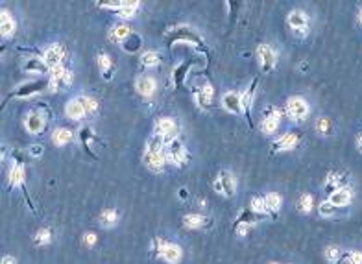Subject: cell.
<instances>
[{"label": "cell", "mask_w": 362, "mask_h": 264, "mask_svg": "<svg viewBox=\"0 0 362 264\" xmlns=\"http://www.w3.org/2000/svg\"><path fill=\"white\" fill-rule=\"evenodd\" d=\"M167 43H169V46H172L174 43H189V44H192L198 52L209 54V48H207V44L203 43L202 37L194 32L191 26H187V24H179V26L170 28L169 33H167Z\"/></svg>", "instance_id": "6da1fadb"}, {"label": "cell", "mask_w": 362, "mask_h": 264, "mask_svg": "<svg viewBox=\"0 0 362 264\" xmlns=\"http://www.w3.org/2000/svg\"><path fill=\"white\" fill-rule=\"evenodd\" d=\"M11 159H15V161L11 163V168H9V174H8L9 187H17V189L22 190V194H24V199H26V203H28V207H30L32 211H35L34 203H32V199H30V196H28V190H26L24 163H22V161L19 159L17 154H11Z\"/></svg>", "instance_id": "7a4b0ae2"}, {"label": "cell", "mask_w": 362, "mask_h": 264, "mask_svg": "<svg viewBox=\"0 0 362 264\" xmlns=\"http://www.w3.org/2000/svg\"><path fill=\"white\" fill-rule=\"evenodd\" d=\"M72 83V70L67 65H61L58 68H54L50 72V80H48V91L50 92H59L65 91L70 87Z\"/></svg>", "instance_id": "3957f363"}, {"label": "cell", "mask_w": 362, "mask_h": 264, "mask_svg": "<svg viewBox=\"0 0 362 264\" xmlns=\"http://www.w3.org/2000/svg\"><path fill=\"white\" fill-rule=\"evenodd\" d=\"M48 87V83H44L43 80H30V82L21 83L15 91H11L8 94V100H24V98H32V96H37L39 92H43Z\"/></svg>", "instance_id": "277c9868"}, {"label": "cell", "mask_w": 362, "mask_h": 264, "mask_svg": "<svg viewBox=\"0 0 362 264\" xmlns=\"http://www.w3.org/2000/svg\"><path fill=\"white\" fill-rule=\"evenodd\" d=\"M165 155H167V161L172 163L174 166H185L189 163V152H187L185 144L179 139L172 140V142L167 144Z\"/></svg>", "instance_id": "5b68a950"}, {"label": "cell", "mask_w": 362, "mask_h": 264, "mask_svg": "<svg viewBox=\"0 0 362 264\" xmlns=\"http://www.w3.org/2000/svg\"><path fill=\"white\" fill-rule=\"evenodd\" d=\"M286 115L290 116V120L294 122H303L305 118L309 116V104L305 102V98L301 96H290L286 100L285 106Z\"/></svg>", "instance_id": "8992f818"}, {"label": "cell", "mask_w": 362, "mask_h": 264, "mask_svg": "<svg viewBox=\"0 0 362 264\" xmlns=\"http://www.w3.org/2000/svg\"><path fill=\"white\" fill-rule=\"evenodd\" d=\"M213 189L216 190L218 194H222L224 198H233V196L236 194V179H235V176H233L231 172H228V170L220 172L218 176H216L214 183H213Z\"/></svg>", "instance_id": "52a82bcc"}, {"label": "cell", "mask_w": 362, "mask_h": 264, "mask_svg": "<svg viewBox=\"0 0 362 264\" xmlns=\"http://www.w3.org/2000/svg\"><path fill=\"white\" fill-rule=\"evenodd\" d=\"M301 142V133L299 132H286L283 133L277 140H274L272 144V154H283V152H290L294 150L298 144Z\"/></svg>", "instance_id": "ba28073f"}, {"label": "cell", "mask_w": 362, "mask_h": 264, "mask_svg": "<svg viewBox=\"0 0 362 264\" xmlns=\"http://www.w3.org/2000/svg\"><path fill=\"white\" fill-rule=\"evenodd\" d=\"M155 135H159L167 144L177 139V122L170 116H161L155 122Z\"/></svg>", "instance_id": "9c48e42d"}, {"label": "cell", "mask_w": 362, "mask_h": 264, "mask_svg": "<svg viewBox=\"0 0 362 264\" xmlns=\"http://www.w3.org/2000/svg\"><path fill=\"white\" fill-rule=\"evenodd\" d=\"M286 22H288V26H290V30L296 33V35H305V33L309 32V15L305 13L303 9H292L290 13H288V17H286Z\"/></svg>", "instance_id": "30bf717a"}, {"label": "cell", "mask_w": 362, "mask_h": 264, "mask_svg": "<svg viewBox=\"0 0 362 264\" xmlns=\"http://www.w3.org/2000/svg\"><path fill=\"white\" fill-rule=\"evenodd\" d=\"M43 59H44V63L48 65V68L54 70V68H58V66L65 65V63H63V61H65V48H63L59 43L48 44V46L44 48V52H43Z\"/></svg>", "instance_id": "8fae6325"}, {"label": "cell", "mask_w": 362, "mask_h": 264, "mask_svg": "<svg viewBox=\"0 0 362 264\" xmlns=\"http://www.w3.org/2000/svg\"><path fill=\"white\" fill-rule=\"evenodd\" d=\"M257 58H259V65L264 74H270L274 70V66L277 63V54L270 44H259L257 46Z\"/></svg>", "instance_id": "7c38bea8"}, {"label": "cell", "mask_w": 362, "mask_h": 264, "mask_svg": "<svg viewBox=\"0 0 362 264\" xmlns=\"http://www.w3.org/2000/svg\"><path fill=\"white\" fill-rule=\"evenodd\" d=\"M24 128L26 132L32 133V135L43 133L44 128H46V116H44V113L43 111H30V113H26Z\"/></svg>", "instance_id": "4fadbf2b"}, {"label": "cell", "mask_w": 362, "mask_h": 264, "mask_svg": "<svg viewBox=\"0 0 362 264\" xmlns=\"http://www.w3.org/2000/svg\"><path fill=\"white\" fill-rule=\"evenodd\" d=\"M167 155H165V152H153V150H146L144 152V165H146V168L150 170V172L153 174H159L165 170V166H167Z\"/></svg>", "instance_id": "5bb4252c"}, {"label": "cell", "mask_w": 362, "mask_h": 264, "mask_svg": "<svg viewBox=\"0 0 362 264\" xmlns=\"http://www.w3.org/2000/svg\"><path fill=\"white\" fill-rule=\"evenodd\" d=\"M257 85H259V78H255L250 85V89H246L242 94H240V100H242V109H244V116L248 120L250 128L253 126L252 120V108H253V100H255V92H257Z\"/></svg>", "instance_id": "9a60e30c"}, {"label": "cell", "mask_w": 362, "mask_h": 264, "mask_svg": "<svg viewBox=\"0 0 362 264\" xmlns=\"http://www.w3.org/2000/svg\"><path fill=\"white\" fill-rule=\"evenodd\" d=\"M279 124H281V111L270 106V108L266 109L264 116H262V122H261L262 133H266V135H272V133H274L279 128Z\"/></svg>", "instance_id": "2e32d148"}, {"label": "cell", "mask_w": 362, "mask_h": 264, "mask_svg": "<svg viewBox=\"0 0 362 264\" xmlns=\"http://www.w3.org/2000/svg\"><path fill=\"white\" fill-rule=\"evenodd\" d=\"M22 70L28 74H50L52 70L48 68V65L44 63V59L39 56H30L22 61Z\"/></svg>", "instance_id": "e0dca14e"}, {"label": "cell", "mask_w": 362, "mask_h": 264, "mask_svg": "<svg viewBox=\"0 0 362 264\" xmlns=\"http://www.w3.org/2000/svg\"><path fill=\"white\" fill-rule=\"evenodd\" d=\"M183 225L185 229H192V231H202V229H207L213 225L209 216L200 215V213H192V215H185L183 216Z\"/></svg>", "instance_id": "ac0fdd59"}, {"label": "cell", "mask_w": 362, "mask_h": 264, "mask_svg": "<svg viewBox=\"0 0 362 264\" xmlns=\"http://www.w3.org/2000/svg\"><path fill=\"white\" fill-rule=\"evenodd\" d=\"M222 106L226 111L233 113V115H244V109H242V100H240V94L235 91H229L222 96Z\"/></svg>", "instance_id": "d6986e66"}, {"label": "cell", "mask_w": 362, "mask_h": 264, "mask_svg": "<svg viewBox=\"0 0 362 264\" xmlns=\"http://www.w3.org/2000/svg\"><path fill=\"white\" fill-rule=\"evenodd\" d=\"M196 104L200 106L202 109H209L211 104H213V100H214V89H213V85H211L209 82L202 83V87L200 89H196Z\"/></svg>", "instance_id": "ffe728a7"}, {"label": "cell", "mask_w": 362, "mask_h": 264, "mask_svg": "<svg viewBox=\"0 0 362 264\" xmlns=\"http://www.w3.org/2000/svg\"><path fill=\"white\" fill-rule=\"evenodd\" d=\"M65 115H67L68 118H72V120H82V118H85L87 113H85L84 96H78V98L67 102V106H65Z\"/></svg>", "instance_id": "44dd1931"}, {"label": "cell", "mask_w": 362, "mask_h": 264, "mask_svg": "<svg viewBox=\"0 0 362 264\" xmlns=\"http://www.w3.org/2000/svg\"><path fill=\"white\" fill-rule=\"evenodd\" d=\"M135 89H137V92L141 96L150 98V96H153L155 89H157V83H155V80H153L152 76H139L137 82H135Z\"/></svg>", "instance_id": "7402d4cb"}, {"label": "cell", "mask_w": 362, "mask_h": 264, "mask_svg": "<svg viewBox=\"0 0 362 264\" xmlns=\"http://www.w3.org/2000/svg\"><path fill=\"white\" fill-rule=\"evenodd\" d=\"M15 30H17V22H15L13 15L9 13L8 9H2L0 11V33H2V37L13 35Z\"/></svg>", "instance_id": "603a6c76"}, {"label": "cell", "mask_w": 362, "mask_h": 264, "mask_svg": "<svg viewBox=\"0 0 362 264\" xmlns=\"http://www.w3.org/2000/svg\"><path fill=\"white\" fill-rule=\"evenodd\" d=\"M351 198H353L351 190L347 189V187H342V189H338V190H335V192H331V194H329V203H333V205L338 209V207L349 205Z\"/></svg>", "instance_id": "cb8c5ba5"}, {"label": "cell", "mask_w": 362, "mask_h": 264, "mask_svg": "<svg viewBox=\"0 0 362 264\" xmlns=\"http://www.w3.org/2000/svg\"><path fill=\"white\" fill-rule=\"evenodd\" d=\"M191 68H192V61H191V59H187V61L179 63L177 66H174V72H172V83H174L176 89H179V87L183 85V82H185V78H187V74H189Z\"/></svg>", "instance_id": "d4e9b609"}, {"label": "cell", "mask_w": 362, "mask_h": 264, "mask_svg": "<svg viewBox=\"0 0 362 264\" xmlns=\"http://www.w3.org/2000/svg\"><path fill=\"white\" fill-rule=\"evenodd\" d=\"M161 259L163 261H167L169 264H177L179 261H181V257H183V251H181V248L177 246V244H170V242H167V246L163 248V251H161Z\"/></svg>", "instance_id": "484cf974"}, {"label": "cell", "mask_w": 362, "mask_h": 264, "mask_svg": "<svg viewBox=\"0 0 362 264\" xmlns=\"http://www.w3.org/2000/svg\"><path fill=\"white\" fill-rule=\"evenodd\" d=\"M96 63H98V68H100L104 80H111V78H113V72H115V63H113V59L109 58V54H104V52L98 54Z\"/></svg>", "instance_id": "4316f807"}, {"label": "cell", "mask_w": 362, "mask_h": 264, "mask_svg": "<svg viewBox=\"0 0 362 264\" xmlns=\"http://www.w3.org/2000/svg\"><path fill=\"white\" fill-rule=\"evenodd\" d=\"M120 46H122V50L128 52V54H137V52L141 50V46H143V37L137 32H131L124 41L120 43Z\"/></svg>", "instance_id": "83f0119b"}, {"label": "cell", "mask_w": 362, "mask_h": 264, "mask_svg": "<svg viewBox=\"0 0 362 264\" xmlns=\"http://www.w3.org/2000/svg\"><path fill=\"white\" fill-rule=\"evenodd\" d=\"M131 32H133V30H131V28H129L126 22H118V24L111 26V30H109V33H107V35H109V41L111 43H122Z\"/></svg>", "instance_id": "f1b7e54d"}, {"label": "cell", "mask_w": 362, "mask_h": 264, "mask_svg": "<svg viewBox=\"0 0 362 264\" xmlns=\"http://www.w3.org/2000/svg\"><path fill=\"white\" fill-rule=\"evenodd\" d=\"M141 6V2H137V0H122V6H120V9H117L115 13H117V17H120V19H133L135 15H137V8Z\"/></svg>", "instance_id": "f546056e"}, {"label": "cell", "mask_w": 362, "mask_h": 264, "mask_svg": "<svg viewBox=\"0 0 362 264\" xmlns=\"http://www.w3.org/2000/svg\"><path fill=\"white\" fill-rule=\"evenodd\" d=\"M345 177L344 174H338V172H329L327 174V179H325V189L329 190V194L331 192H335V190L342 189L345 183Z\"/></svg>", "instance_id": "4dcf8cb0"}, {"label": "cell", "mask_w": 362, "mask_h": 264, "mask_svg": "<svg viewBox=\"0 0 362 264\" xmlns=\"http://www.w3.org/2000/svg\"><path fill=\"white\" fill-rule=\"evenodd\" d=\"M141 66H146V68H152V66H157L163 61V56H161L159 52H155V50H146V52H143V56H141Z\"/></svg>", "instance_id": "1f68e13d"}, {"label": "cell", "mask_w": 362, "mask_h": 264, "mask_svg": "<svg viewBox=\"0 0 362 264\" xmlns=\"http://www.w3.org/2000/svg\"><path fill=\"white\" fill-rule=\"evenodd\" d=\"M264 201H266V207H268V211L272 213V218H276V216H277V213L281 211V205H283V198L279 196L277 192H268V194L264 196Z\"/></svg>", "instance_id": "d6a6232c"}, {"label": "cell", "mask_w": 362, "mask_h": 264, "mask_svg": "<svg viewBox=\"0 0 362 264\" xmlns=\"http://www.w3.org/2000/svg\"><path fill=\"white\" fill-rule=\"evenodd\" d=\"M72 137H74V133L70 132L68 128H58L52 133V140H54L56 146H65V144H68L72 140Z\"/></svg>", "instance_id": "836d02e7"}, {"label": "cell", "mask_w": 362, "mask_h": 264, "mask_svg": "<svg viewBox=\"0 0 362 264\" xmlns=\"http://www.w3.org/2000/svg\"><path fill=\"white\" fill-rule=\"evenodd\" d=\"M250 209H252L255 215L261 216V218H272V213L268 211L264 198H259V196L252 198V201H250Z\"/></svg>", "instance_id": "e575fe53"}, {"label": "cell", "mask_w": 362, "mask_h": 264, "mask_svg": "<svg viewBox=\"0 0 362 264\" xmlns=\"http://www.w3.org/2000/svg\"><path fill=\"white\" fill-rule=\"evenodd\" d=\"M118 211H115V209H106L104 213L100 215V225L102 227H106V229H111V227H115L118 223Z\"/></svg>", "instance_id": "d590c367"}, {"label": "cell", "mask_w": 362, "mask_h": 264, "mask_svg": "<svg viewBox=\"0 0 362 264\" xmlns=\"http://www.w3.org/2000/svg\"><path fill=\"white\" fill-rule=\"evenodd\" d=\"M93 139H96V137H94V133L91 128H82V130H80V142H82V146H84V150L93 157V159H96V155H94L93 150H91V140Z\"/></svg>", "instance_id": "8d00e7d4"}, {"label": "cell", "mask_w": 362, "mask_h": 264, "mask_svg": "<svg viewBox=\"0 0 362 264\" xmlns=\"http://www.w3.org/2000/svg\"><path fill=\"white\" fill-rule=\"evenodd\" d=\"M259 220H262L259 215H255L252 209L248 207V209H244V211H240V215H238V218H236L235 223H248V225H255V223L259 222Z\"/></svg>", "instance_id": "74e56055"}, {"label": "cell", "mask_w": 362, "mask_h": 264, "mask_svg": "<svg viewBox=\"0 0 362 264\" xmlns=\"http://www.w3.org/2000/svg\"><path fill=\"white\" fill-rule=\"evenodd\" d=\"M323 257H325V261L331 264H337L338 261H340V257H342V251H340V248L338 246H327L325 248V251H323Z\"/></svg>", "instance_id": "f35d334b"}, {"label": "cell", "mask_w": 362, "mask_h": 264, "mask_svg": "<svg viewBox=\"0 0 362 264\" xmlns=\"http://www.w3.org/2000/svg\"><path fill=\"white\" fill-rule=\"evenodd\" d=\"M312 201H314V199H312L311 194H303L301 198L298 199V211L303 213V215H309L312 211Z\"/></svg>", "instance_id": "ab89813d"}, {"label": "cell", "mask_w": 362, "mask_h": 264, "mask_svg": "<svg viewBox=\"0 0 362 264\" xmlns=\"http://www.w3.org/2000/svg\"><path fill=\"white\" fill-rule=\"evenodd\" d=\"M50 242H52L50 229H41V231H37V235H35V244H37V246H46V244H50Z\"/></svg>", "instance_id": "60d3db41"}, {"label": "cell", "mask_w": 362, "mask_h": 264, "mask_svg": "<svg viewBox=\"0 0 362 264\" xmlns=\"http://www.w3.org/2000/svg\"><path fill=\"white\" fill-rule=\"evenodd\" d=\"M84 102H85V113H87V116H94L98 113V100L84 96Z\"/></svg>", "instance_id": "b9f144b4"}, {"label": "cell", "mask_w": 362, "mask_h": 264, "mask_svg": "<svg viewBox=\"0 0 362 264\" xmlns=\"http://www.w3.org/2000/svg\"><path fill=\"white\" fill-rule=\"evenodd\" d=\"M318 211H320V215L323 216V218H329V216H333L337 213V207L333 205V203H329V199H327V201H321L320 207H318Z\"/></svg>", "instance_id": "7bdbcfd3"}, {"label": "cell", "mask_w": 362, "mask_h": 264, "mask_svg": "<svg viewBox=\"0 0 362 264\" xmlns=\"http://www.w3.org/2000/svg\"><path fill=\"white\" fill-rule=\"evenodd\" d=\"M316 130L321 135H329L331 133V122H329V118H318L316 120Z\"/></svg>", "instance_id": "ee69618b"}, {"label": "cell", "mask_w": 362, "mask_h": 264, "mask_svg": "<svg viewBox=\"0 0 362 264\" xmlns=\"http://www.w3.org/2000/svg\"><path fill=\"white\" fill-rule=\"evenodd\" d=\"M347 264H362V251H349Z\"/></svg>", "instance_id": "f6af8a7d"}, {"label": "cell", "mask_w": 362, "mask_h": 264, "mask_svg": "<svg viewBox=\"0 0 362 264\" xmlns=\"http://www.w3.org/2000/svg\"><path fill=\"white\" fill-rule=\"evenodd\" d=\"M235 231L238 237H246L248 233L252 231V225H248V223H235Z\"/></svg>", "instance_id": "bcb514c9"}, {"label": "cell", "mask_w": 362, "mask_h": 264, "mask_svg": "<svg viewBox=\"0 0 362 264\" xmlns=\"http://www.w3.org/2000/svg\"><path fill=\"white\" fill-rule=\"evenodd\" d=\"M84 242L85 244H89V246H93L94 242H96V235H94V233H87L84 237Z\"/></svg>", "instance_id": "7dc6e473"}, {"label": "cell", "mask_w": 362, "mask_h": 264, "mask_svg": "<svg viewBox=\"0 0 362 264\" xmlns=\"http://www.w3.org/2000/svg\"><path fill=\"white\" fill-rule=\"evenodd\" d=\"M2 264H17V259L13 255H4L2 257Z\"/></svg>", "instance_id": "c3c4849f"}, {"label": "cell", "mask_w": 362, "mask_h": 264, "mask_svg": "<svg viewBox=\"0 0 362 264\" xmlns=\"http://www.w3.org/2000/svg\"><path fill=\"white\" fill-rule=\"evenodd\" d=\"M30 154H32L34 157H39L43 154V148H41V146H34V148L30 150Z\"/></svg>", "instance_id": "681fc988"}, {"label": "cell", "mask_w": 362, "mask_h": 264, "mask_svg": "<svg viewBox=\"0 0 362 264\" xmlns=\"http://www.w3.org/2000/svg\"><path fill=\"white\" fill-rule=\"evenodd\" d=\"M357 146H359V150L362 152V135L359 137V140H357Z\"/></svg>", "instance_id": "f907efd6"}, {"label": "cell", "mask_w": 362, "mask_h": 264, "mask_svg": "<svg viewBox=\"0 0 362 264\" xmlns=\"http://www.w3.org/2000/svg\"><path fill=\"white\" fill-rule=\"evenodd\" d=\"M359 22H361V26H362V9L359 11Z\"/></svg>", "instance_id": "816d5d0a"}, {"label": "cell", "mask_w": 362, "mask_h": 264, "mask_svg": "<svg viewBox=\"0 0 362 264\" xmlns=\"http://www.w3.org/2000/svg\"><path fill=\"white\" fill-rule=\"evenodd\" d=\"M270 264H277V263H270Z\"/></svg>", "instance_id": "f5cc1de1"}]
</instances>
